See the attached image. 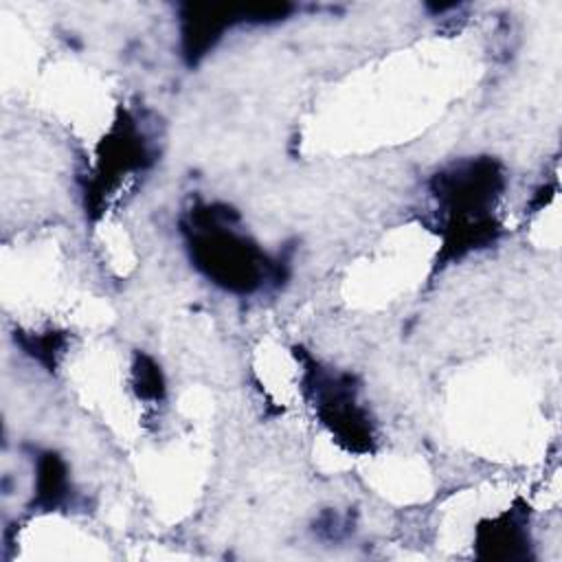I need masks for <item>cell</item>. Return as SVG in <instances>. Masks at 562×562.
<instances>
[{"mask_svg": "<svg viewBox=\"0 0 562 562\" xmlns=\"http://www.w3.org/2000/svg\"><path fill=\"white\" fill-rule=\"evenodd\" d=\"M231 209L206 206L191 215L189 250L195 266L217 285L233 292H252L272 270L255 241L233 228Z\"/></svg>", "mask_w": 562, "mask_h": 562, "instance_id": "6da1fadb", "label": "cell"}, {"mask_svg": "<svg viewBox=\"0 0 562 562\" xmlns=\"http://www.w3.org/2000/svg\"><path fill=\"white\" fill-rule=\"evenodd\" d=\"M503 173L494 160H465L435 178V198L443 206L457 252L490 239L496 222L490 213L503 191Z\"/></svg>", "mask_w": 562, "mask_h": 562, "instance_id": "7a4b0ae2", "label": "cell"}, {"mask_svg": "<svg viewBox=\"0 0 562 562\" xmlns=\"http://www.w3.org/2000/svg\"><path fill=\"white\" fill-rule=\"evenodd\" d=\"M314 400L323 424L349 450H369L373 443V428L367 413L356 402L349 378H316Z\"/></svg>", "mask_w": 562, "mask_h": 562, "instance_id": "3957f363", "label": "cell"}]
</instances>
